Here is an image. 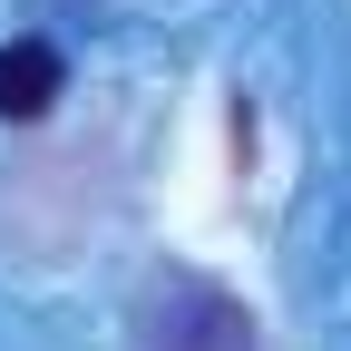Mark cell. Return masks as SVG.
<instances>
[{"instance_id": "cell-1", "label": "cell", "mask_w": 351, "mask_h": 351, "mask_svg": "<svg viewBox=\"0 0 351 351\" xmlns=\"http://www.w3.org/2000/svg\"><path fill=\"white\" fill-rule=\"evenodd\" d=\"M137 351H254V313L225 283H205V274H166L147 293Z\"/></svg>"}, {"instance_id": "cell-2", "label": "cell", "mask_w": 351, "mask_h": 351, "mask_svg": "<svg viewBox=\"0 0 351 351\" xmlns=\"http://www.w3.org/2000/svg\"><path fill=\"white\" fill-rule=\"evenodd\" d=\"M59 49H49V39H10V49H0V117H39V108H49L59 98Z\"/></svg>"}]
</instances>
